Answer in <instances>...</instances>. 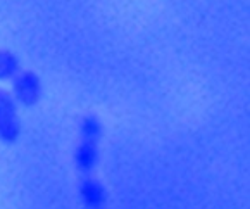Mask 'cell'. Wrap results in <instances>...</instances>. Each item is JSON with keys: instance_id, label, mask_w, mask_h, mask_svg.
<instances>
[{"instance_id": "6da1fadb", "label": "cell", "mask_w": 250, "mask_h": 209, "mask_svg": "<svg viewBox=\"0 0 250 209\" xmlns=\"http://www.w3.org/2000/svg\"><path fill=\"white\" fill-rule=\"evenodd\" d=\"M21 135V119H19L18 104L11 92L0 88V142L16 143Z\"/></svg>"}, {"instance_id": "7a4b0ae2", "label": "cell", "mask_w": 250, "mask_h": 209, "mask_svg": "<svg viewBox=\"0 0 250 209\" xmlns=\"http://www.w3.org/2000/svg\"><path fill=\"white\" fill-rule=\"evenodd\" d=\"M16 104L31 107L42 99V80L33 71H21L12 80V92Z\"/></svg>"}, {"instance_id": "3957f363", "label": "cell", "mask_w": 250, "mask_h": 209, "mask_svg": "<svg viewBox=\"0 0 250 209\" xmlns=\"http://www.w3.org/2000/svg\"><path fill=\"white\" fill-rule=\"evenodd\" d=\"M78 194H80V201L83 202L86 209H104L107 202L105 188L95 178L81 180L80 187H78Z\"/></svg>"}, {"instance_id": "277c9868", "label": "cell", "mask_w": 250, "mask_h": 209, "mask_svg": "<svg viewBox=\"0 0 250 209\" xmlns=\"http://www.w3.org/2000/svg\"><path fill=\"white\" fill-rule=\"evenodd\" d=\"M74 166L80 173H90L93 171L97 164H99V159H100V151H99V145L95 142H85V140H81L78 143V147L74 149Z\"/></svg>"}, {"instance_id": "5b68a950", "label": "cell", "mask_w": 250, "mask_h": 209, "mask_svg": "<svg viewBox=\"0 0 250 209\" xmlns=\"http://www.w3.org/2000/svg\"><path fill=\"white\" fill-rule=\"evenodd\" d=\"M104 133V125L95 114H86L80 121V137L85 142L99 143L100 137Z\"/></svg>"}, {"instance_id": "8992f818", "label": "cell", "mask_w": 250, "mask_h": 209, "mask_svg": "<svg viewBox=\"0 0 250 209\" xmlns=\"http://www.w3.org/2000/svg\"><path fill=\"white\" fill-rule=\"evenodd\" d=\"M21 73V64L11 50H0V81L14 80Z\"/></svg>"}]
</instances>
